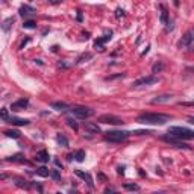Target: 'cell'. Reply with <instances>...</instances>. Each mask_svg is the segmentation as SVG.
<instances>
[{
    "label": "cell",
    "mask_w": 194,
    "mask_h": 194,
    "mask_svg": "<svg viewBox=\"0 0 194 194\" xmlns=\"http://www.w3.org/2000/svg\"><path fill=\"white\" fill-rule=\"evenodd\" d=\"M188 123H191V124H194V117H190V118H188Z\"/></svg>",
    "instance_id": "cell-36"
},
{
    "label": "cell",
    "mask_w": 194,
    "mask_h": 194,
    "mask_svg": "<svg viewBox=\"0 0 194 194\" xmlns=\"http://www.w3.org/2000/svg\"><path fill=\"white\" fill-rule=\"evenodd\" d=\"M76 174H77V176H80L84 181H87V184H88V187H90V188H93V187H94V184H93V177H91L88 173H84V171H80V170H76Z\"/></svg>",
    "instance_id": "cell-14"
},
{
    "label": "cell",
    "mask_w": 194,
    "mask_h": 194,
    "mask_svg": "<svg viewBox=\"0 0 194 194\" xmlns=\"http://www.w3.org/2000/svg\"><path fill=\"white\" fill-rule=\"evenodd\" d=\"M56 143H58L59 146H62V147H67V146H68V140H67V137H64V135H61V134L56 135Z\"/></svg>",
    "instance_id": "cell-18"
},
{
    "label": "cell",
    "mask_w": 194,
    "mask_h": 194,
    "mask_svg": "<svg viewBox=\"0 0 194 194\" xmlns=\"http://www.w3.org/2000/svg\"><path fill=\"white\" fill-rule=\"evenodd\" d=\"M8 118H9V117H8V109H6V108H3V109H2V120H5V121H6Z\"/></svg>",
    "instance_id": "cell-29"
},
{
    "label": "cell",
    "mask_w": 194,
    "mask_h": 194,
    "mask_svg": "<svg viewBox=\"0 0 194 194\" xmlns=\"http://www.w3.org/2000/svg\"><path fill=\"white\" fill-rule=\"evenodd\" d=\"M114 191H115L114 188H106V190H105V193H114Z\"/></svg>",
    "instance_id": "cell-34"
},
{
    "label": "cell",
    "mask_w": 194,
    "mask_h": 194,
    "mask_svg": "<svg viewBox=\"0 0 194 194\" xmlns=\"http://www.w3.org/2000/svg\"><path fill=\"white\" fill-rule=\"evenodd\" d=\"M171 99L170 94H164V96H159V97H155L152 100V103H162V102H168Z\"/></svg>",
    "instance_id": "cell-17"
},
{
    "label": "cell",
    "mask_w": 194,
    "mask_h": 194,
    "mask_svg": "<svg viewBox=\"0 0 194 194\" xmlns=\"http://www.w3.org/2000/svg\"><path fill=\"white\" fill-rule=\"evenodd\" d=\"M193 41H194V30H188L182 37V40L179 41V47H188V46H191Z\"/></svg>",
    "instance_id": "cell-8"
},
{
    "label": "cell",
    "mask_w": 194,
    "mask_h": 194,
    "mask_svg": "<svg viewBox=\"0 0 194 194\" xmlns=\"http://www.w3.org/2000/svg\"><path fill=\"white\" fill-rule=\"evenodd\" d=\"M97 121L99 123H105V124H115V126H118V124H123L124 121H123V118H120V117H117V115H112V114H105V115H100L99 118H97Z\"/></svg>",
    "instance_id": "cell-5"
},
{
    "label": "cell",
    "mask_w": 194,
    "mask_h": 194,
    "mask_svg": "<svg viewBox=\"0 0 194 194\" xmlns=\"http://www.w3.org/2000/svg\"><path fill=\"white\" fill-rule=\"evenodd\" d=\"M70 111H71V114L74 117H77L80 120H87V118H90V117L94 115V109H91L88 106H74Z\"/></svg>",
    "instance_id": "cell-4"
},
{
    "label": "cell",
    "mask_w": 194,
    "mask_h": 194,
    "mask_svg": "<svg viewBox=\"0 0 194 194\" xmlns=\"http://www.w3.org/2000/svg\"><path fill=\"white\" fill-rule=\"evenodd\" d=\"M21 158H23V155H21V153H15V155L9 156V158H8V161H12V162H20Z\"/></svg>",
    "instance_id": "cell-23"
},
{
    "label": "cell",
    "mask_w": 194,
    "mask_h": 194,
    "mask_svg": "<svg viewBox=\"0 0 194 194\" xmlns=\"http://www.w3.org/2000/svg\"><path fill=\"white\" fill-rule=\"evenodd\" d=\"M187 71H191V73H194V65H193V67H187Z\"/></svg>",
    "instance_id": "cell-35"
},
{
    "label": "cell",
    "mask_w": 194,
    "mask_h": 194,
    "mask_svg": "<svg viewBox=\"0 0 194 194\" xmlns=\"http://www.w3.org/2000/svg\"><path fill=\"white\" fill-rule=\"evenodd\" d=\"M35 159L38 161V162H48V159H50V155H48L47 150H40V152H37Z\"/></svg>",
    "instance_id": "cell-11"
},
{
    "label": "cell",
    "mask_w": 194,
    "mask_h": 194,
    "mask_svg": "<svg viewBox=\"0 0 194 194\" xmlns=\"http://www.w3.org/2000/svg\"><path fill=\"white\" fill-rule=\"evenodd\" d=\"M77 20L82 21V12H80V11H77Z\"/></svg>",
    "instance_id": "cell-33"
},
{
    "label": "cell",
    "mask_w": 194,
    "mask_h": 194,
    "mask_svg": "<svg viewBox=\"0 0 194 194\" xmlns=\"http://www.w3.org/2000/svg\"><path fill=\"white\" fill-rule=\"evenodd\" d=\"M29 106V100L27 99H20V100H17V102H14L12 105H11V111H24L26 108Z\"/></svg>",
    "instance_id": "cell-9"
},
{
    "label": "cell",
    "mask_w": 194,
    "mask_h": 194,
    "mask_svg": "<svg viewBox=\"0 0 194 194\" xmlns=\"http://www.w3.org/2000/svg\"><path fill=\"white\" fill-rule=\"evenodd\" d=\"M168 134L179 138V140H194V131L188 127H181V126H171L168 129Z\"/></svg>",
    "instance_id": "cell-2"
},
{
    "label": "cell",
    "mask_w": 194,
    "mask_h": 194,
    "mask_svg": "<svg viewBox=\"0 0 194 194\" xmlns=\"http://www.w3.org/2000/svg\"><path fill=\"white\" fill-rule=\"evenodd\" d=\"M50 176L53 177L55 181H58V182L61 181V174H59V171H58V170H52V171H50Z\"/></svg>",
    "instance_id": "cell-28"
},
{
    "label": "cell",
    "mask_w": 194,
    "mask_h": 194,
    "mask_svg": "<svg viewBox=\"0 0 194 194\" xmlns=\"http://www.w3.org/2000/svg\"><path fill=\"white\" fill-rule=\"evenodd\" d=\"M62 0H48V5H59Z\"/></svg>",
    "instance_id": "cell-31"
},
{
    "label": "cell",
    "mask_w": 194,
    "mask_h": 194,
    "mask_svg": "<svg viewBox=\"0 0 194 194\" xmlns=\"http://www.w3.org/2000/svg\"><path fill=\"white\" fill-rule=\"evenodd\" d=\"M161 20H162V23H167V11L162 8V15H161Z\"/></svg>",
    "instance_id": "cell-30"
},
{
    "label": "cell",
    "mask_w": 194,
    "mask_h": 194,
    "mask_svg": "<svg viewBox=\"0 0 194 194\" xmlns=\"http://www.w3.org/2000/svg\"><path fill=\"white\" fill-rule=\"evenodd\" d=\"M138 123L141 124H156V126H162L167 121H170V115L167 114H155V112H146V114L138 115L137 118Z\"/></svg>",
    "instance_id": "cell-1"
},
{
    "label": "cell",
    "mask_w": 194,
    "mask_h": 194,
    "mask_svg": "<svg viewBox=\"0 0 194 194\" xmlns=\"http://www.w3.org/2000/svg\"><path fill=\"white\" fill-rule=\"evenodd\" d=\"M37 174H40L43 177H47V176H50V170L46 168V167H40V168H37Z\"/></svg>",
    "instance_id": "cell-20"
},
{
    "label": "cell",
    "mask_w": 194,
    "mask_h": 194,
    "mask_svg": "<svg viewBox=\"0 0 194 194\" xmlns=\"http://www.w3.org/2000/svg\"><path fill=\"white\" fill-rule=\"evenodd\" d=\"M6 123H11L12 126H26L29 124V120L26 118H18V117H9L6 120Z\"/></svg>",
    "instance_id": "cell-10"
},
{
    "label": "cell",
    "mask_w": 194,
    "mask_h": 194,
    "mask_svg": "<svg viewBox=\"0 0 194 194\" xmlns=\"http://www.w3.org/2000/svg\"><path fill=\"white\" fill-rule=\"evenodd\" d=\"M131 135H132V132H127V131H108V132H105V140L111 141V143H121V141L127 140Z\"/></svg>",
    "instance_id": "cell-3"
},
{
    "label": "cell",
    "mask_w": 194,
    "mask_h": 194,
    "mask_svg": "<svg viewBox=\"0 0 194 194\" xmlns=\"http://www.w3.org/2000/svg\"><path fill=\"white\" fill-rule=\"evenodd\" d=\"M12 23H14V17H9V18H6V20L3 21V24H2V29H3L5 32H8V30L11 29Z\"/></svg>",
    "instance_id": "cell-19"
},
{
    "label": "cell",
    "mask_w": 194,
    "mask_h": 194,
    "mask_svg": "<svg viewBox=\"0 0 194 194\" xmlns=\"http://www.w3.org/2000/svg\"><path fill=\"white\" fill-rule=\"evenodd\" d=\"M158 80H159V79H158L156 76H144V77H140V79L134 80L132 87H134V88H138V87H144V85H153V84L158 82Z\"/></svg>",
    "instance_id": "cell-6"
},
{
    "label": "cell",
    "mask_w": 194,
    "mask_h": 194,
    "mask_svg": "<svg viewBox=\"0 0 194 194\" xmlns=\"http://www.w3.org/2000/svg\"><path fill=\"white\" fill-rule=\"evenodd\" d=\"M23 27H24V29H35V27H37V23H35L34 20H29V21H24Z\"/></svg>",
    "instance_id": "cell-24"
},
{
    "label": "cell",
    "mask_w": 194,
    "mask_h": 194,
    "mask_svg": "<svg viewBox=\"0 0 194 194\" xmlns=\"http://www.w3.org/2000/svg\"><path fill=\"white\" fill-rule=\"evenodd\" d=\"M164 141H167V143H170L171 146H174V147H182V149H190V146H187V144H184L179 138H176V137H173V135H165L164 138H162Z\"/></svg>",
    "instance_id": "cell-7"
},
{
    "label": "cell",
    "mask_w": 194,
    "mask_h": 194,
    "mask_svg": "<svg viewBox=\"0 0 194 194\" xmlns=\"http://www.w3.org/2000/svg\"><path fill=\"white\" fill-rule=\"evenodd\" d=\"M91 58H93V53H84L82 56L77 59V62H79V64H80V62H85L87 59H91Z\"/></svg>",
    "instance_id": "cell-26"
},
{
    "label": "cell",
    "mask_w": 194,
    "mask_h": 194,
    "mask_svg": "<svg viewBox=\"0 0 194 194\" xmlns=\"http://www.w3.org/2000/svg\"><path fill=\"white\" fill-rule=\"evenodd\" d=\"M123 188L127 190V191H138V190H140V187H138L137 184H124Z\"/></svg>",
    "instance_id": "cell-22"
},
{
    "label": "cell",
    "mask_w": 194,
    "mask_h": 194,
    "mask_svg": "<svg viewBox=\"0 0 194 194\" xmlns=\"http://www.w3.org/2000/svg\"><path fill=\"white\" fill-rule=\"evenodd\" d=\"M18 12H20V15H32V14H35L37 12V9L34 8V6H29V5H23L20 9H18Z\"/></svg>",
    "instance_id": "cell-12"
},
{
    "label": "cell",
    "mask_w": 194,
    "mask_h": 194,
    "mask_svg": "<svg viewBox=\"0 0 194 194\" xmlns=\"http://www.w3.org/2000/svg\"><path fill=\"white\" fill-rule=\"evenodd\" d=\"M115 12H117V14H115L117 17H121V15H124V11H123V9H117Z\"/></svg>",
    "instance_id": "cell-32"
},
{
    "label": "cell",
    "mask_w": 194,
    "mask_h": 194,
    "mask_svg": "<svg viewBox=\"0 0 194 194\" xmlns=\"http://www.w3.org/2000/svg\"><path fill=\"white\" fill-rule=\"evenodd\" d=\"M67 124L71 127V129H74V131H77V129H79V126H77V123L73 120V118H67Z\"/></svg>",
    "instance_id": "cell-27"
},
{
    "label": "cell",
    "mask_w": 194,
    "mask_h": 194,
    "mask_svg": "<svg viewBox=\"0 0 194 194\" xmlns=\"http://www.w3.org/2000/svg\"><path fill=\"white\" fill-rule=\"evenodd\" d=\"M85 131L88 134H100V127L97 123H87L85 124Z\"/></svg>",
    "instance_id": "cell-13"
},
{
    "label": "cell",
    "mask_w": 194,
    "mask_h": 194,
    "mask_svg": "<svg viewBox=\"0 0 194 194\" xmlns=\"http://www.w3.org/2000/svg\"><path fill=\"white\" fill-rule=\"evenodd\" d=\"M52 108L56 109V111H65V109H68V105L64 103V102H53V103H52Z\"/></svg>",
    "instance_id": "cell-16"
},
{
    "label": "cell",
    "mask_w": 194,
    "mask_h": 194,
    "mask_svg": "<svg viewBox=\"0 0 194 194\" xmlns=\"http://www.w3.org/2000/svg\"><path fill=\"white\" fill-rule=\"evenodd\" d=\"M162 68H164V65L161 62H156L155 65H153V68H152V71L153 73H159V71H162Z\"/></svg>",
    "instance_id": "cell-25"
},
{
    "label": "cell",
    "mask_w": 194,
    "mask_h": 194,
    "mask_svg": "<svg viewBox=\"0 0 194 194\" xmlns=\"http://www.w3.org/2000/svg\"><path fill=\"white\" fill-rule=\"evenodd\" d=\"M5 135L8 137V138H14V140H17V138H20V131H17V129H6L5 131Z\"/></svg>",
    "instance_id": "cell-15"
},
{
    "label": "cell",
    "mask_w": 194,
    "mask_h": 194,
    "mask_svg": "<svg viewBox=\"0 0 194 194\" xmlns=\"http://www.w3.org/2000/svg\"><path fill=\"white\" fill-rule=\"evenodd\" d=\"M74 159L79 161V162H82V161L85 159V150H77L74 153Z\"/></svg>",
    "instance_id": "cell-21"
}]
</instances>
